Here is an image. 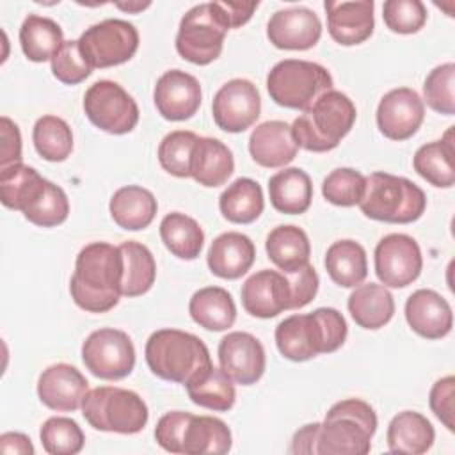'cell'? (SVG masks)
I'll return each mask as SVG.
<instances>
[{
    "label": "cell",
    "mask_w": 455,
    "mask_h": 455,
    "mask_svg": "<svg viewBox=\"0 0 455 455\" xmlns=\"http://www.w3.org/2000/svg\"><path fill=\"white\" fill-rule=\"evenodd\" d=\"M123 254V281L121 295L139 297L149 291L156 277V263L151 251L135 240L119 245Z\"/></svg>",
    "instance_id": "cell-38"
},
{
    "label": "cell",
    "mask_w": 455,
    "mask_h": 455,
    "mask_svg": "<svg viewBox=\"0 0 455 455\" xmlns=\"http://www.w3.org/2000/svg\"><path fill=\"white\" fill-rule=\"evenodd\" d=\"M151 4L149 2H128V4H116V7L117 9H123V11H128V12H139V11H142V9H146V7H149Z\"/></svg>",
    "instance_id": "cell-55"
},
{
    "label": "cell",
    "mask_w": 455,
    "mask_h": 455,
    "mask_svg": "<svg viewBox=\"0 0 455 455\" xmlns=\"http://www.w3.org/2000/svg\"><path fill=\"white\" fill-rule=\"evenodd\" d=\"M322 36V23L307 7L275 11L267 23V37L281 50H309Z\"/></svg>",
    "instance_id": "cell-19"
},
{
    "label": "cell",
    "mask_w": 455,
    "mask_h": 455,
    "mask_svg": "<svg viewBox=\"0 0 455 455\" xmlns=\"http://www.w3.org/2000/svg\"><path fill=\"white\" fill-rule=\"evenodd\" d=\"M89 391L87 379L68 363H57L43 370L37 380V396L52 411L73 412L82 407Z\"/></svg>",
    "instance_id": "cell-21"
},
{
    "label": "cell",
    "mask_w": 455,
    "mask_h": 455,
    "mask_svg": "<svg viewBox=\"0 0 455 455\" xmlns=\"http://www.w3.org/2000/svg\"><path fill=\"white\" fill-rule=\"evenodd\" d=\"M108 210L119 228L139 231L153 222L158 204L148 188L139 185H126L114 192Z\"/></svg>",
    "instance_id": "cell-27"
},
{
    "label": "cell",
    "mask_w": 455,
    "mask_h": 455,
    "mask_svg": "<svg viewBox=\"0 0 455 455\" xmlns=\"http://www.w3.org/2000/svg\"><path fill=\"white\" fill-rule=\"evenodd\" d=\"M256 247L247 235L228 231L219 235L206 254L212 274L222 279L242 277L254 263Z\"/></svg>",
    "instance_id": "cell-25"
},
{
    "label": "cell",
    "mask_w": 455,
    "mask_h": 455,
    "mask_svg": "<svg viewBox=\"0 0 455 455\" xmlns=\"http://www.w3.org/2000/svg\"><path fill=\"white\" fill-rule=\"evenodd\" d=\"M261 112V98L256 85L245 78L226 82L213 96L212 114L215 124L229 133L245 132Z\"/></svg>",
    "instance_id": "cell-15"
},
{
    "label": "cell",
    "mask_w": 455,
    "mask_h": 455,
    "mask_svg": "<svg viewBox=\"0 0 455 455\" xmlns=\"http://www.w3.org/2000/svg\"><path fill=\"white\" fill-rule=\"evenodd\" d=\"M160 236L164 245L180 259H196L203 249L204 233L201 226L188 215L172 212L160 222Z\"/></svg>",
    "instance_id": "cell-40"
},
{
    "label": "cell",
    "mask_w": 455,
    "mask_h": 455,
    "mask_svg": "<svg viewBox=\"0 0 455 455\" xmlns=\"http://www.w3.org/2000/svg\"><path fill=\"white\" fill-rule=\"evenodd\" d=\"M366 188V178L350 167L334 169L322 183L323 197L336 206H355L361 203Z\"/></svg>",
    "instance_id": "cell-44"
},
{
    "label": "cell",
    "mask_w": 455,
    "mask_h": 455,
    "mask_svg": "<svg viewBox=\"0 0 455 455\" xmlns=\"http://www.w3.org/2000/svg\"><path fill=\"white\" fill-rule=\"evenodd\" d=\"M258 2H219L220 12L229 28H238L245 25L251 20L252 12L258 9Z\"/></svg>",
    "instance_id": "cell-52"
},
{
    "label": "cell",
    "mask_w": 455,
    "mask_h": 455,
    "mask_svg": "<svg viewBox=\"0 0 455 455\" xmlns=\"http://www.w3.org/2000/svg\"><path fill=\"white\" fill-rule=\"evenodd\" d=\"M231 450V430L228 425L213 416L192 414L185 434L181 453L185 455H222Z\"/></svg>",
    "instance_id": "cell-36"
},
{
    "label": "cell",
    "mask_w": 455,
    "mask_h": 455,
    "mask_svg": "<svg viewBox=\"0 0 455 455\" xmlns=\"http://www.w3.org/2000/svg\"><path fill=\"white\" fill-rule=\"evenodd\" d=\"M228 30L229 27L220 12L219 2L197 4L180 21L176 50L185 60L206 66L222 53Z\"/></svg>",
    "instance_id": "cell-10"
},
{
    "label": "cell",
    "mask_w": 455,
    "mask_h": 455,
    "mask_svg": "<svg viewBox=\"0 0 455 455\" xmlns=\"http://www.w3.org/2000/svg\"><path fill=\"white\" fill-rule=\"evenodd\" d=\"M347 322L334 307L291 315L275 327V345L290 361H307L318 354L336 352L347 338Z\"/></svg>",
    "instance_id": "cell-3"
},
{
    "label": "cell",
    "mask_w": 455,
    "mask_h": 455,
    "mask_svg": "<svg viewBox=\"0 0 455 455\" xmlns=\"http://www.w3.org/2000/svg\"><path fill=\"white\" fill-rule=\"evenodd\" d=\"M201 96L197 78L181 69L165 71L153 91L156 110L167 121L190 119L201 107Z\"/></svg>",
    "instance_id": "cell-18"
},
{
    "label": "cell",
    "mask_w": 455,
    "mask_h": 455,
    "mask_svg": "<svg viewBox=\"0 0 455 455\" xmlns=\"http://www.w3.org/2000/svg\"><path fill=\"white\" fill-rule=\"evenodd\" d=\"M243 309L258 318H274L290 309V283L286 274L277 270H259L242 284Z\"/></svg>",
    "instance_id": "cell-20"
},
{
    "label": "cell",
    "mask_w": 455,
    "mask_h": 455,
    "mask_svg": "<svg viewBox=\"0 0 455 455\" xmlns=\"http://www.w3.org/2000/svg\"><path fill=\"white\" fill-rule=\"evenodd\" d=\"M357 117L355 105L341 91L323 92L302 116H299L291 132L299 148L313 153L334 149L352 130Z\"/></svg>",
    "instance_id": "cell-5"
},
{
    "label": "cell",
    "mask_w": 455,
    "mask_h": 455,
    "mask_svg": "<svg viewBox=\"0 0 455 455\" xmlns=\"http://www.w3.org/2000/svg\"><path fill=\"white\" fill-rule=\"evenodd\" d=\"M359 208L373 220L409 224L423 215L427 197L416 183L403 176L371 172L366 178V188Z\"/></svg>",
    "instance_id": "cell-7"
},
{
    "label": "cell",
    "mask_w": 455,
    "mask_h": 455,
    "mask_svg": "<svg viewBox=\"0 0 455 455\" xmlns=\"http://www.w3.org/2000/svg\"><path fill=\"white\" fill-rule=\"evenodd\" d=\"M0 451L2 453H23L32 455L34 446L30 443V437L20 432H5L0 435Z\"/></svg>",
    "instance_id": "cell-54"
},
{
    "label": "cell",
    "mask_w": 455,
    "mask_h": 455,
    "mask_svg": "<svg viewBox=\"0 0 455 455\" xmlns=\"http://www.w3.org/2000/svg\"><path fill=\"white\" fill-rule=\"evenodd\" d=\"M377 430V414L359 398L336 402L320 423L316 455H366Z\"/></svg>",
    "instance_id": "cell-4"
},
{
    "label": "cell",
    "mask_w": 455,
    "mask_h": 455,
    "mask_svg": "<svg viewBox=\"0 0 455 455\" xmlns=\"http://www.w3.org/2000/svg\"><path fill=\"white\" fill-rule=\"evenodd\" d=\"M52 73L66 85H76L92 73V68L80 52L78 41H64L59 52L52 57Z\"/></svg>",
    "instance_id": "cell-47"
},
{
    "label": "cell",
    "mask_w": 455,
    "mask_h": 455,
    "mask_svg": "<svg viewBox=\"0 0 455 455\" xmlns=\"http://www.w3.org/2000/svg\"><path fill=\"white\" fill-rule=\"evenodd\" d=\"M217 354L224 373L242 386L258 382L265 371V348L249 332L235 331L226 334L219 343Z\"/></svg>",
    "instance_id": "cell-17"
},
{
    "label": "cell",
    "mask_w": 455,
    "mask_h": 455,
    "mask_svg": "<svg viewBox=\"0 0 455 455\" xmlns=\"http://www.w3.org/2000/svg\"><path fill=\"white\" fill-rule=\"evenodd\" d=\"M432 423L416 411L398 412L387 427V448L393 453L421 455L434 444Z\"/></svg>",
    "instance_id": "cell-30"
},
{
    "label": "cell",
    "mask_w": 455,
    "mask_h": 455,
    "mask_svg": "<svg viewBox=\"0 0 455 455\" xmlns=\"http://www.w3.org/2000/svg\"><path fill=\"white\" fill-rule=\"evenodd\" d=\"M347 306L354 322L370 331L384 327L395 315V300L391 291L377 283L355 286Z\"/></svg>",
    "instance_id": "cell-28"
},
{
    "label": "cell",
    "mask_w": 455,
    "mask_h": 455,
    "mask_svg": "<svg viewBox=\"0 0 455 455\" xmlns=\"http://www.w3.org/2000/svg\"><path fill=\"white\" fill-rule=\"evenodd\" d=\"M405 320L416 334L427 339H439L451 331L453 313L444 297L434 290L421 288L407 299Z\"/></svg>",
    "instance_id": "cell-23"
},
{
    "label": "cell",
    "mask_w": 455,
    "mask_h": 455,
    "mask_svg": "<svg viewBox=\"0 0 455 455\" xmlns=\"http://www.w3.org/2000/svg\"><path fill=\"white\" fill-rule=\"evenodd\" d=\"M188 313L192 320L208 331H226L236 320V306L231 293L220 286H206L197 290L190 302Z\"/></svg>",
    "instance_id": "cell-32"
},
{
    "label": "cell",
    "mask_w": 455,
    "mask_h": 455,
    "mask_svg": "<svg viewBox=\"0 0 455 455\" xmlns=\"http://www.w3.org/2000/svg\"><path fill=\"white\" fill-rule=\"evenodd\" d=\"M0 199L5 208L21 212L28 222L41 228L59 226L69 215L66 192L25 164L0 169Z\"/></svg>",
    "instance_id": "cell-2"
},
{
    "label": "cell",
    "mask_w": 455,
    "mask_h": 455,
    "mask_svg": "<svg viewBox=\"0 0 455 455\" xmlns=\"http://www.w3.org/2000/svg\"><path fill=\"white\" fill-rule=\"evenodd\" d=\"M188 398L204 409L226 412L235 405L236 391L233 380L224 373L222 368H215L213 364L201 370L194 375L187 384Z\"/></svg>",
    "instance_id": "cell-34"
},
{
    "label": "cell",
    "mask_w": 455,
    "mask_h": 455,
    "mask_svg": "<svg viewBox=\"0 0 455 455\" xmlns=\"http://www.w3.org/2000/svg\"><path fill=\"white\" fill-rule=\"evenodd\" d=\"M455 64L444 62L434 68L423 84V96L427 105L444 116L455 114Z\"/></svg>",
    "instance_id": "cell-45"
},
{
    "label": "cell",
    "mask_w": 455,
    "mask_h": 455,
    "mask_svg": "<svg viewBox=\"0 0 455 455\" xmlns=\"http://www.w3.org/2000/svg\"><path fill=\"white\" fill-rule=\"evenodd\" d=\"M268 196L272 206L286 215H300L311 206L313 185L299 167H288L268 180Z\"/></svg>",
    "instance_id": "cell-31"
},
{
    "label": "cell",
    "mask_w": 455,
    "mask_h": 455,
    "mask_svg": "<svg viewBox=\"0 0 455 455\" xmlns=\"http://www.w3.org/2000/svg\"><path fill=\"white\" fill-rule=\"evenodd\" d=\"M323 9L327 12V28L331 37L343 44L354 46L364 43L375 27L373 20V2H325Z\"/></svg>",
    "instance_id": "cell-22"
},
{
    "label": "cell",
    "mask_w": 455,
    "mask_h": 455,
    "mask_svg": "<svg viewBox=\"0 0 455 455\" xmlns=\"http://www.w3.org/2000/svg\"><path fill=\"white\" fill-rule=\"evenodd\" d=\"M453 396H455V379L451 375L435 380V384L430 389V396H428L432 412L441 419V423L450 432H453V428H455Z\"/></svg>",
    "instance_id": "cell-50"
},
{
    "label": "cell",
    "mask_w": 455,
    "mask_h": 455,
    "mask_svg": "<svg viewBox=\"0 0 455 455\" xmlns=\"http://www.w3.org/2000/svg\"><path fill=\"white\" fill-rule=\"evenodd\" d=\"M34 148L48 162H62L73 151V132L69 124L57 116H43L32 130Z\"/></svg>",
    "instance_id": "cell-41"
},
{
    "label": "cell",
    "mask_w": 455,
    "mask_h": 455,
    "mask_svg": "<svg viewBox=\"0 0 455 455\" xmlns=\"http://www.w3.org/2000/svg\"><path fill=\"white\" fill-rule=\"evenodd\" d=\"M235 171L231 149L213 137H199L192 148L190 178L203 187H220Z\"/></svg>",
    "instance_id": "cell-26"
},
{
    "label": "cell",
    "mask_w": 455,
    "mask_h": 455,
    "mask_svg": "<svg viewBox=\"0 0 455 455\" xmlns=\"http://www.w3.org/2000/svg\"><path fill=\"white\" fill-rule=\"evenodd\" d=\"M20 44L25 57L32 62L52 60V57L64 44V34L52 18L28 14L20 28Z\"/></svg>",
    "instance_id": "cell-37"
},
{
    "label": "cell",
    "mask_w": 455,
    "mask_h": 455,
    "mask_svg": "<svg viewBox=\"0 0 455 455\" xmlns=\"http://www.w3.org/2000/svg\"><path fill=\"white\" fill-rule=\"evenodd\" d=\"M297 151L299 144L291 126L284 121H265L249 137V153L261 167H284L297 156Z\"/></svg>",
    "instance_id": "cell-24"
},
{
    "label": "cell",
    "mask_w": 455,
    "mask_h": 455,
    "mask_svg": "<svg viewBox=\"0 0 455 455\" xmlns=\"http://www.w3.org/2000/svg\"><path fill=\"white\" fill-rule=\"evenodd\" d=\"M121 281V249L107 242H92L76 256L69 291L78 307L89 313H107L119 302Z\"/></svg>",
    "instance_id": "cell-1"
},
{
    "label": "cell",
    "mask_w": 455,
    "mask_h": 455,
    "mask_svg": "<svg viewBox=\"0 0 455 455\" xmlns=\"http://www.w3.org/2000/svg\"><path fill=\"white\" fill-rule=\"evenodd\" d=\"M82 414L92 428L117 434H137L149 418L148 405L135 391L116 386L87 391L82 400Z\"/></svg>",
    "instance_id": "cell-8"
},
{
    "label": "cell",
    "mask_w": 455,
    "mask_h": 455,
    "mask_svg": "<svg viewBox=\"0 0 455 455\" xmlns=\"http://www.w3.org/2000/svg\"><path fill=\"white\" fill-rule=\"evenodd\" d=\"M318 430H320V423H307L302 428H299L293 434L290 453H293V455H300V453L316 455Z\"/></svg>",
    "instance_id": "cell-53"
},
{
    "label": "cell",
    "mask_w": 455,
    "mask_h": 455,
    "mask_svg": "<svg viewBox=\"0 0 455 455\" xmlns=\"http://www.w3.org/2000/svg\"><path fill=\"white\" fill-rule=\"evenodd\" d=\"M375 274L384 286L403 288L418 279L423 258L418 242L403 233H391L380 238L375 247Z\"/></svg>",
    "instance_id": "cell-14"
},
{
    "label": "cell",
    "mask_w": 455,
    "mask_h": 455,
    "mask_svg": "<svg viewBox=\"0 0 455 455\" xmlns=\"http://www.w3.org/2000/svg\"><path fill=\"white\" fill-rule=\"evenodd\" d=\"M192 414L183 411H171L164 414L156 427H155V439L156 443L171 453H181L183 446V434L190 421Z\"/></svg>",
    "instance_id": "cell-48"
},
{
    "label": "cell",
    "mask_w": 455,
    "mask_h": 455,
    "mask_svg": "<svg viewBox=\"0 0 455 455\" xmlns=\"http://www.w3.org/2000/svg\"><path fill=\"white\" fill-rule=\"evenodd\" d=\"M325 268L338 286L355 288L368 275L366 251L354 240H338L327 249Z\"/></svg>",
    "instance_id": "cell-35"
},
{
    "label": "cell",
    "mask_w": 455,
    "mask_h": 455,
    "mask_svg": "<svg viewBox=\"0 0 455 455\" xmlns=\"http://www.w3.org/2000/svg\"><path fill=\"white\" fill-rule=\"evenodd\" d=\"M286 277H288L290 293H291L290 309H300L307 306L318 291V274L313 268V265L307 263L295 272H288Z\"/></svg>",
    "instance_id": "cell-49"
},
{
    "label": "cell",
    "mask_w": 455,
    "mask_h": 455,
    "mask_svg": "<svg viewBox=\"0 0 455 455\" xmlns=\"http://www.w3.org/2000/svg\"><path fill=\"white\" fill-rule=\"evenodd\" d=\"M268 259L284 274L295 272L309 263L311 243L307 235L297 226L274 228L265 242Z\"/></svg>",
    "instance_id": "cell-33"
},
{
    "label": "cell",
    "mask_w": 455,
    "mask_h": 455,
    "mask_svg": "<svg viewBox=\"0 0 455 455\" xmlns=\"http://www.w3.org/2000/svg\"><path fill=\"white\" fill-rule=\"evenodd\" d=\"M263 190L251 178L235 180L219 197V208L224 219L235 224H251L263 212Z\"/></svg>",
    "instance_id": "cell-39"
},
{
    "label": "cell",
    "mask_w": 455,
    "mask_h": 455,
    "mask_svg": "<svg viewBox=\"0 0 455 455\" xmlns=\"http://www.w3.org/2000/svg\"><path fill=\"white\" fill-rule=\"evenodd\" d=\"M199 137L194 132L174 130L158 144V162L164 171L176 178H190L192 148Z\"/></svg>",
    "instance_id": "cell-43"
},
{
    "label": "cell",
    "mask_w": 455,
    "mask_h": 455,
    "mask_svg": "<svg viewBox=\"0 0 455 455\" xmlns=\"http://www.w3.org/2000/svg\"><path fill=\"white\" fill-rule=\"evenodd\" d=\"M382 18L389 30L396 34H414L427 21V7L419 0H387Z\"/></svg>",
    "instance_id": "cell-46"
},
{
    "label": "cell",
    "mask_w": 455,
    "mask_h": 455,
    "mask_svg": "<svg viewBox=\"0 0 455 455\" xmlns=\"http://www.w3.org/2000/svg\"><path fill=\"white\" fill-rule=\"evenodd\" d=\"M41 444L50 455H75L82 451L85 435L78 423L71 418L52 416L39 430Z\"/></svg>",
    "instance_id": "cell-42"
},
{
    "label": "cell",
    "mask_w": 455,
    "mask_h": 455,
    "mask_svg": "<svg viewBox=\"0 0 455 455\" xmlns=\"http://www.w3.org/2000/svg\"><path fill=\"white\" fill-rule=\"evenodd\" d=\"M453 155V126H450L441 140H434L418 148L412 158V165L414 171L430 185L450 188L455 183Z\"/></svg>",
    "instance_id": "cell-29"
},
{
    "label": "cell",
    "mask_w": 455,
    "mask_h": 455,
    "mask_svg": "<svg viewBox=\"0 0 455 455\" xmlns=\"http://www.w3.org/2000/svg\"><path fill=\"white\" fill-rule=\"evenodd\" d=\"M267 89L277 105L307 110L323 92L332 89V76L316 62L284 59L268 71Z\"/></svg>",
    "instance_id": "cell-9"
},
{
    "label": "cell",
    "mask_w": 455,
    "mask_h": 455,
    "mask_svg": "<svg viewBox=\"0 0 455 455\" xmlns=\"http://www.w3.org/2000/svg\"><path fill=\"white\" fill-rule=\"evenodd\" d=\"M149 370L171 382L187 384L194 375L212 364L208 347L196 334L180 329H160L146 341Z\"/></svg>",
    "instance_id": "cell-6"
},
{
    "label": "cell",
    "mask_w": 455,
    "mask_h": 455,
    "mask_svg": "<svg viewBox=\"0 0 455 455\" xmlns=\"http://www.w3.org/2000/svg\"><path fill=\"white\" fill-rule=\"evenodd\" d=\"M0 135H2V151H0V164L2 167L21 164V135L16 126L7 116L0 119Z\"/></svg>",
    "instance_id": "cell-51"
},
{
    "label": "cell",
    "mask_w": 455,
    "mask_h": 455,
    "mask_svg": "<svg viewBox=\"0 0 455 455\" xmlns=\"http://www.w3.org/2000/svg\"><path fill=\"white\" fill-rule=\"evenodd\" d=\"M84 110L94 126L114 135L128 133L139 123L135 100L112 80H98L85 91Z\"/></svg>",
    "instance_id": "cell-12"
},
{
    "label": "cell",
    "mask_w": 455,
    "mask_h": 455,
    "mask_svg": "<svg viewBox=\"0 0 455 455\" xmlns=\"http://www.w3.org/2000/svg\"><path fill=\"white\" fill-rule=\"evenodd\" d=\"M78 46L92 69L119 66L135 55L139 32L124 20L108 18L91 25L80 36Z\"/></svg>",
    "instance_id": "cell-11"
},
{
    "label": "cell",
    "mask_w": 455,
    "mask_h": 455,
    "mask_svg": "<svg viewBox=\"0 0 455 455\" xmlns=\"http://www.w3.org/2000/svg\"><path fill=\"white\" fill-rule=\"evenodd\" d=\"M82 361L94 377L119 380L132 373L135 366V348L124 331L103 327L85 338Z\"/></svg>",
    "instance_id": "cell-13"
},
{
    "label": "cell",
    "mask_w": 455,
    "mask_h": 455,
    "mask_svg": "<svg viewBox=\"0 0 455 455\" xmlns=\"http://www.w3.org/2000/svg\"><path fill=\"white\" fill-rule=\"evenodd\" d=\"M425 105L411 87H398L386 92L377 107V126L391 140H407L421 126Z\"/></svg>",
    "instance_id": "cell-16"
}]
</instances>
